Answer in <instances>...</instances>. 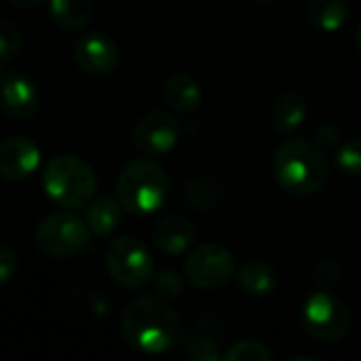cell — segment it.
Listing matches in <instances>:
<instances>
[{
    "mask_svg": "<svg viewBox=\"0 0 361 361\" xmlns=\"http://www.w3.org/2000/svg\"><path fill=\"white\" fill-rule=\"evenodd\" d=\"M121 332L129 347L148 355H159L178 345L182 338V324L163 298L140 296L125 307Z\"/></svg>",
    "mask_w": 361,
    "mask_h": 361,
    "instance_id": "6da1fadb",
    "label": "cell"
},
{
    "mask_svg": "<svg viewBox=\"0 0 361 361\" xmlns=\"http://www.w3.org/2000/svg\"><path fill=\"white\" fill-rule=\"evenodd\" d=\"M273 176L283 192L307 199L326 186L330 163L324 148L313 140L288 137L273 152Z\"/></svg>",
    "mask_w": 361,
    "mask_h": 361,
    "instance_id": "7a4b0ae2",
    "label": "cell"
},
{
    "mask_svg": "<svg viewBox=\"0 0 361 361\" xmlns=\"http://www.w3.org/2000/svg\"><path fill=\"white\" fill-rule=\"evenodd\" d=\"M169 195V178L165 169L146 159H133L125 163L116 178V199L125 212L135 216H148L163 207Z\"/></svg>",
    "mask_w": 361,
    "mask_h": 361,
    "instance_id": "3957f363",
    "label": "cell"
},
{
    "mask_svg": "<svg viewBox=\"0 0 361 361\" xmlns=\"http://www.w3.org/2000/svg\"><path fill=\"white\" fill-rule=\"evenodd\" d=\"M97 178L89 163L72 154L53 157L42 169V188L47 197L63 209H80L95 197Z\"/></svg>",
    "mask_w": 361,
    "mask_h": 361,
    "instance_id": "277c9868",
    "label": "cell"
},
{
    "mask_svg": "<svg viewBox=\"0 0 361 361\" xmlns=\"http://www.w3.org/2000/svg\"><path fill=\"white\" fill-rule=\"evenodd\" d=\"M351 324L349 305L328 290L315 292L302 307V328L313 341L341 343L349 334Z\"/></svg>",
    "mask_w": 361,
    "mask_h": 361,
    "instance_id": "5b68a950",
    "label": "cell"
},
{
    "mask_svg": "<svg viewBox=\"0 0 361 361\" xmlns=\"http://www.w3.org/2000/svg\"><path fill=\"white\" fill-rule=\"evenodd\" d=\"M91 231L82 218L70 212H57L40 220L34 233L38 252L49 258H72L87 250Z\"/></svg>",
    "mask_w": 361,
    "mask_h": 361,
    "instance_id": "8992f818",
    "label": "cell"
},
{
    "mask_svg": "<svg viewBox=\"0 0 361 361\" xmlns=\"http://www.w3.org/2000/svg\"><path fill=\"white\" fill-rule=\"evenodd\" d=\"M106 269L112 281L125 290H140L154 277V262L148 247L135 237H118L106 250Z\"/></svg>",
    "mask_w": 361,
    "mask_h": 361,
    "instance_id": "52a82bcc",
    "label": "cell"
},
{
    "mask_svg": "<svg viewBox=\"0 0 361 361\" xmlns=\"http://www.w3.org/2000/svg\"><path fill=\"white\" fill-rule=\"evenodd\" d=\"M237 271L231 250L218 243H205L192 250L184 262L186 279L199 290H218L226 286Z\"/></svg>",
    "mask_w": 361,
    "mask_h": 361,
    "instance_id": "ba28073f",
    "label": "cell"
},
{
    "mask_svg": "<svg viewBox=\"0 0 361 361\" xmlns=\"http://www.w3.org/2000/svg\"><path fill=\"white\" fill-rule=\"evenodd\" d=\"M180 135H182V125L173 114L165 110H152L135 123L131 140L142 154L152 159V157L169 154L178 146Z\"/></svg>",
    "mask_w": 361,
    "mask_h": 361,
    "instance_id": "9c48e42d",
    "label": "cell"
},
{
    "mask_svg": "<svg viewBox=\"0 0 361 361\" xmlns=\"http://www.w3.org/2000/svg\"><path fill=\"white\" fill-rule=\"evenodd\" d=\"M74 61L87 74L106 76L121 61L118 44L104 32H85L74 42Z\"/></svg>",
    "mask_w": 361,
    "mask_h": 361,
    "instance_id": "30bf717a",
    "label": "cell"
},
{
    "mask_svg": "<svg viewBox=\"0 0 361 361\" xmlns=\"http://www.w3.org/2000/svg\"><path fill=\"white\" fill-rule=\"evenodd\" d=\"M40 106V93L23 74L8 72L0 78V110L11 121H30Z\"/></svg>",
    "mask_w": 361,
    "mask_h": 361,
    "instance_id": "8fae6325",
    "label": "cell"
},
{
    "mask_svg": "<svg viewBox=\"0 0 361 361\" xmlns=\"http://www.w3.org/2000/svg\"><path fill=\"white\" fill-rule=\"evenodd\" d=\"M40 165V148L25 135H11L0 142V178L8 182L27 180Z\"/></svg>",
    "mask_w": 361,
    "mask_h": 361,
    "instance_id": "7c38bea8",
    "label": "cell"
},
{
    "mask_svg": "<svg viewBox=\"0 0 361 361\" xmlns=\"http://www.w3.org/2000/svg\"><path fill=\"white\" fill-rule=\"evenodd\" d=\"M195 226L182 216H167L157 222L152 231L154 247L165 256H180L195 243Z\"/></svg>",
    "mask_w": 361,
    "mask_h": 361,
    "instance_id": "4fadbf2b",
    "label": "cell"
},
{
    "mask_svg": "<svg viewBox=\"0 0 361 361\" xmlns=\"http://www.w3.org/2000/svg\"><path fill=\"white\" fill-rule=\"evenodd\" d=\"M163 97L167 102V106L180 114H190L201 106L203 99V91L197 82V78H192L190 74H173L165 87H163Z\"/></svg>",
    "mask_w": 361,
    "mask_h": 361,
    "instance_id": "5bb4252c",
    "label": "cell"
},
{
    "mask_svg": "<svg viewBox=\"0 0 361 361\" xmlns=\"http://www.w3.org/2000/svg\"><path fill=\"white\" fill-rule=\"evenodd\" d=\"M309 114V104L298 93H283L271 106V123L273 129L281 135L294 133Z\"/></svg>",
    "mask_w": 361,
    "mask_h": 361,
    "instance_id": "9a60e30c",
    "label": "cell"
},
{
    "mask_svg": "<svg viewBox=\"0 0 361 361\" xmlns=\"http://www.w3.org/2000/svg\"><path fill=\"white\" fill-rule=\"evenodd\" d=\"M121 220H123V205L118 203V199H114L110 195L93 197L91 203L87 205L85 222H87L89 231L97 237L110 235L121 224Z\"/></svg>",
    "mask_w": 361,
    "mask_h": 361,
    "instance_id": "2e32d148",
    "label": "cell"
},
{
    "mask_svg": "<svg viewBox=\"0 0 361 361\" xmlns=\"http://www.w3.org/2000/svg\"><path fill=\"white\" fill-rule=\"evenodd\" d=\"M237 283L243 292L256 298L271 296L277 290V273L271 264L260 260H250L237 271Z\"/></svg>",
    "mask_w": 361,
    "mask_h": 361,
    "instance_id": "e0dca14e",
    "label": "cell"
},
{
    "mask_svg": "<svg viewBox=\"0 0 361 361\" xmlns=\"http://www.w3.org/2000/svg\"><path fill=\"white\" fill-rule=\"evenodd\" d=\"M351 15L349 0H309L307 17L322 32H338Z\"/></svg>",
    "mask_w": 361,
    "mask_h": 361,
    "instance_id": "ac0fdd59",
    "label": "cell"
},
{
    "mask_svg": "<svg viewBox=\"0 0 361 361\" xmlns=\"http://www.w3.org/2000/svg\"><path fill=\"white\" fill-rule=\"evenodd\" d=\"M49 13L57 27L66 32H80L93 17L91 0H49Z\"/></svg>",
    "mask_w": 361,
    "mask_h": 361,
    "instance_id": "d6986e66",
    "label": "cell"
},
{
    "mask_svg": "<svg viewBox=\"0 0 361 361\" xmlns=\"http://www.w3.org/2000/svg\"><path fill=\"white\" fill-rule=\"evenodd\" d=\"M186 199L197 209H214L222 201V188L207 176H197L186 186Z\"/></svg>",
    "mask_w": 361,
    "mask_h": 361,
    "instance_id": "ffe728a7",
    "label": "cell"
},
{
    "mask_svg": "<svg viewBox=\"0 0 361 361\" xmlns=\"http://www.w3.org/2000/svg\"><path fill=\"white\" fill-rule=\"evenodd\" d=\"M23 51V34L11 19H0V61H13Z\"/></svg>",
    "mask_w": 361,
    "mask_h": 361,
    "instance_id": "44dd1931",
    "label": "cell"
},
{
    "mask_svg": "<svg viewBox=\"0 0 361 361\" xmlns=\"http://www.w3.org/2000/svg\"><path fill=\"white\" fill-rule=\"evenodd\" d=\"M336 165L347 176H361V135L343 142L336 148Z\"/></svg>",
    "mask_w": 361,
    "mask_h": 361,
    "instance_id": "7402d4cb",
    "label": "cell"
},
{
    "mask_svg": "<svg viewBox=\"0 0 361 361\" xmlns=\"http://www.w3.org/2000/svg\"><path fill=\"white\" fill-rule=\"evenodd\" d=\"M184 345L190 361H222L216 341L205 334H188Z\"/></svg>",
    "mask_w": 361,
    "mask_h": 361,
    "instance_id": "603a6c76",
    "label": "cell"
},
{
    "mask_svg": "<svg viewBox=\"0 0 361 361\" xmlns=\"http://www.w3.org/2000/svg\"><path fill=\"white\" fill-rule=\"evenodd\" d=\"M222 361H273V355L258 341H239L226 351Z\"/></svg>",
    "mask_w": 361,
    "mask_h": 361,
    "instance_id": "cb8c5ba5",
    "label": "cell"
},
{
    "mask_svg": "<svg viewBox=\"0 0 361 361\" xmlns=\"http://www.w3.org/2000/svg\"><path fill=\"white\" fill-rule=\"evenodd\" d=\"M154 290L163 298H178L184 292V281L176 271H159L154 277Z\"/></svg>",
    "mask_w": 361,
    "mask_h": 361,
    "instance_id": "d4e9b609",
    "label": "cell"
},
{
    "mask_svg": "<svg viewBox=\"0 0 361 361\" xmlns=\"http://www.w3.org/2000/svg\"><path fill=\"white\" fill-rule=\"evenodd\" d=\"M313 277H315V283H319L322 288H330V286H336L338 279H341V269L330 262V260H324L315 267L313 271Z\"/></svg>",
    "mask_w": 361,
    "mask_h": 361,
    "instance_id": "484cf974",
    "label": "cell"
},
{
    "mask_svg": "<svg viewBox=\"0 0 361 361\" xmlns=\"http://www.w3.org/2000/svg\"><path fill=\"white\" fill-rule=\"evenodd\" d=\"M319 148H334L341 142V131L332 125V123H322L315 129V140H313Z\"/></svg>",
    "mask_w": 361,
    "mask_h": 361,
    "instance_id": "4316f807",
    "label": "cell"
},
{
    "mask_svg": "<svg viewBox=\"0 0 361 361\" xmlns=\"http://www.w3.org/2000/svg\"><path fill=\"white\" fill-rule=\"evenodd\" d=\"M15 271H17V256H15V252L8 245L0 243V286L11 281Z\"/></svg>",
    "mask_w": 361,
    "mask_h": 361,
    "instance_id": "83f0119b",
    "label": "cell"
},
{
    "mask_svg": "<svg viewBox=\"0 0 361 361\" xmlns=\"http://www.w3.org/2000/svg\"><path fill=\"white\" fill-rule=\"evenodd\" d=\"M8 2L15 4V6H19V8H36V6L44 4L47 0H8Z\"/></svg>",
    "mask_w": 361,
    "mask_h": 361,
    "instance_id": "f1b7e54d",
    "label": "cell"
},
{
    "mask_svg": "<svg viewBox=\"0 0 361 361\" xmlns=\"http://www.w3.org/2000/svg\"><path fill=\"white\" fill-rule=\"evenodd\" d=\"M286 361H319V360H315V357H292V360H286Z\"/></svg>",
    "mask_w": 361,
    "mask_h": 361,
    "instance_id": "f546056e",
    "label": "cell"
},
{
    "mask_svg": "<svg viewBox=\"0 0 361 361\" xmlns=\"http://www.w3.org/2000/svg\"><path fill=\"white\" fill-rule=\"evenodd\" d=\"M252 2H256V4H275L277 0H252Z\"/></svg>",
    "mask_w": 361,
    "mask_h": 361,
    "instance_id": "4dcf8cb0",
    "label": "cell"
},
{
    "mask_svg": "<svg viewBox=\"0 0 361 361\" xmlns=\"http://www.w3.org/2000/svg\"><path fill=\"white\" fill-rule=\"evenodd\" d=\"M357 49H360V53H361V25H360V30H357Z\"/></svg>",
    "mask_w": 361,
    "mask_h": 361,
    "instance_id": "1f68e13d",
    "label": "cell"
}]
</instances>
